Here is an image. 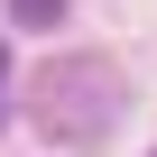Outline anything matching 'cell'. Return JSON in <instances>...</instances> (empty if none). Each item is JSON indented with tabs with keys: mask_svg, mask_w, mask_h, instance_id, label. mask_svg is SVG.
I'll return each mask as SVG.
<instances>
[{
	"mask_svg": "<svg viewBox=\"0 0 157 157\" xmlns=\"http://www.w3.org/2000/svg\"><path fill=\"white\" fill-rule=\"evenodd\" d=\"M10 19H19V28H56V19H65V0H10Z\"/></svg>",
	"mask_w": 157,
	"mask_h": 157,
	"instance_id": "obj_2",
	"label": "cell"
},
{
	"mask_svg": "<svg viewBox=\"0 0 157 157\" xmlns=\"http://www.w3.org/2000/svg\"><path fill=\"white\" fill-rule=\"evenodd\" d=\"M0 93H10V37H0Z\"/></svg>",
	"mask_w": 157,
	"mask_h": 157,
	"instance_id": "obj_3",
	"label": "cell"
},
{
	"mask_svg": "<svg viewBox=\"0 0 157 157\" xmlns=\"http://www.w3.org/2000/svg\"><path fill=\"white\" fill-rule=\"evenodd\" d=\"M111 111H120L111 65H56L46 83H37V120L56 139H93V129H111Z\"/></svg>",
	"mask_w": 157,
	"mask_h": 157,
	"instance_id": "obj_1",
	"label": "cell"
}]
</instances>
